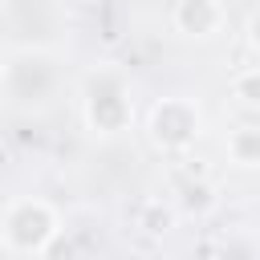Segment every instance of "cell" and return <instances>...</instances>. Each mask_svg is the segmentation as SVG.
Masks as SVG:
<instances>
[{"mask_svg": "<svg viewBox=\"0 0 260 260\" xmlns=\"http://www.w3.org/2000/svg\"><path fill=\"white\" fill-rule=\"evenodd\" d=\"M65 223L57 203H49L45 195H12L4 203L0 215V244L8 260H41L53 252V244L61 240Z\"/></svg>", "mask_w": 260, "mask_h": 260, "instance_id": "6da1fadb", "label": "cell"}, {"mask_svg": "<svg viewBox=\"0 0 260 260\" xmlns=\"http://www.w3.org/2000/svg\"><path fill=\"white\" fill-rule=\"evenodd\" d=\"M81 122L93 138H118L134 126L130 77L118 65H98L81 81Z\"/></svg>", "mask_w": 260, "mask_h": 260, "instance_id": "7a4b0ae2", "label": "cell"}, {"mask_svg": "<svg viewBox=\"0 0 260 260\" xmlns=\"http://www.w3.org/2000/svg\"><path fill=\"white\" fill-rule=\"evenodd\" d=\"M203 134V110L191 93H167L146 110V138L158 154H183Z\"/></svg>", "mask_w": 260, "mask_h": 260, "instance_id": "3957f363", "label": "cell"}, {"mask_svg": "<svg viewBox=\"0 0 260 260\" xmlns=\"http://www.w3.org/2000/svg\"><path fill=\"white\" fill-rule=\"evenodd\" d=\"M57 81H61L57 61L37 45L12 49L4 57V98H8V106H28V110L45 106L57 93Z\"/></svg>", "mask_w": 260, "mask_h": 260, "instance_id": "277c9868", "label": "cell"}, {"mask_svg": "<svg viewBox=\"0 0 260 260\" xmlns=\"http://www.w3.org/2000/svg\"><path fill=\"white\" fill-rule=\"evenodd\" d=\"M171 24L187 41H211L228 28V4L223 0H175Z\"/></svg>", "mask_w": 260, "mask_h": 260, "instance_id": "5b68a950", "label": "cell"}, {"mask_svg": "<svg viewBox=\"0 0 260 260\" xmlns=\"http://www.w3.org/2000/svg\"><path fill=\"white\" fill-rule=\"evenodd\" d=\"M134 223H138V232H142V236L158 240V236H167V232L179 223V211H175V203H171V199L150 195V199H142V203L134 207Z\"/></svg>", "mask_w": 260, "mask_h": 260, "instance_id": "8992f818", "label": "cell"}, {"mask_svg": "<svg viewBox=\"0 0 260 260\" xmlns=\"http://www.w3.org/2000/svg\"><path fill=\"white\" fill-rule=\"evenodd\" d=\"M223 150H228V162L252 171L260 167V126L256 122H244V126H232L228 138H223Z\"/></svg>", "mask_w": 260, "mask_h": 260, "instance_id": "52a82bcc", "label": "cell"}, {"mask_svg": "<svg viewBox=\"0 0 260 260\" xmlns=\"http://www.w3.org/2000/svg\"><path fill=\"white\" fill-rule=\"evenodd\" d=\"M232 98H236L244 110H260V61L232 73Z\"/></svg>", "mask_w": 260, "mask_h": 260, "instance_id": "ba28073f", "label": "cell"}, {"mask_svg": "<svg viewBox=\"0 0 260 260\" xmlns=\"http://www.w3.org/2000/svg\"><path fill=\"white\" fill-rule=\"evenodd\" d=\"M244 41H248V49L260 57V8H252V12H248V24H244Z\"/></svg>", "mask_w": 260, "mask_h": 260, "instance_id": "9c48e42d", "label": "cell"}]
</instances>
